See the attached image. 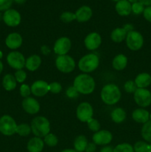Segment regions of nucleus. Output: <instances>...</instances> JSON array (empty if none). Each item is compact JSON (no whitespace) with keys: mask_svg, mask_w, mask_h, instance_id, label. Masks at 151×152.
I'll return each instance as SVG.
<instances>
[{"mask_svg":"<svg viewBox=\"0 0 151 152\" xmlns=\"http://www.w3.org/2000/svg\"><path fill=\"white\" fill-rule=\"evenodd\" d=\"M99 58L95 53H89L78 61V68L84 73H90L99 67Z\"/></svg>","mask_w":151,"mask_h":152,"instance_id":"obj_4","label":"nucleus"},{"mask_svg":"<svg viewBox=\"0 0 151 152\" xmlns=\"http://www.w3.org/2000/svg\"><path fill=\"white\" fill-rule=\"evenodd\" d=\"M44 148V141L40 137L31 138L28 142L27 148L29 152H41Z\"/></svg>","mask_w":151,"mask_h":152,"instance_id":"obj_20","label":"nucleus"},{"mask_svg":"<svg viewBox=\"0 0 151 152\" xmlns=\"http://www.w3.org/2000/svg\"><path fill=\"white\" fill-rule=\"evenodd\" d=\"M16 121L9 115H4L0 118V132L5 136H11L16 133Z\"/></svg>","mask_w":151,"mask_h":152,"instance_id":"obj_5","label":"nucleus"},{"mask_svg":"<svg viewBox=\"0 0 151 152\" xmlns=\"http://www.w3.org/2000/svg\"><path fill=\"white\" fill-rule=\"evenodd\" d=\"M87 123V126H88L89 129L93 132H99V129H100V124H99V121L97 120H95V119L91 118L90 120H89Z\"/></svg>","mask_w":151,"mask_h":152,"instance_id":"obj_35","label":"nucleus"},{"mask_svg":"<svg viewBox=\"0 0 151 152\" xmlns=\"http://www.w3.org/2000/svg\"><path fill=\"white\" fill-rule=\"evenodd\" d=\"M132 117L137 123L144 124L150 120V114L147 110L143 108H138L133 111L132 114Z\"/></svg>","mask_w":151,"mask_h":152,"instance_id":"obj_21","label":"nucleus"},{"mask_svg":"<svg viewBox=\"0 0 151 152\" xmlns=\"http://www.w3.org/2000/svg\"><path fill=\"white\" fill-rule=\"evenodd\" d=\"M62 152H78V151H76L75 149H65Z\"/></svg>","mask_w":151,"mask_h":152,"instance_id":"obj_50","label":"nucleus"},{"mask_svg":"<svg viewBox=\"0 0 151 152\" xmlns=\"http://www.w3.org/2000/svg\"><path fill=\"white\" fill-rule=\"evenodd\" d=\"M123 28H124V29H125L126 31H127V33H129V32H130V31H133V25H130V24H127V25H125L124 27H123Z\"/></svg>","mask_w":151,"mask_h":152,"instance_id":"obj_46","label":"nucleus"},{"mask_svg":"<svg viewBox=\"0 0 151 152\" xmlns=\"http://www.w3.org/2000/svg\"><path fill=\"white\" fill-rule=\"evenodd\" d=\"M3 71V64L2 62H1V60H0V74H1V73Z\"/></svg>","mask_w":151,"mask_h":152,"instance_id":"obj_51","label":"nucleus"},{"mask_svg":"<svg viewBox=\"0 0 151 152\" xmlns=\"http://www.w3.org/2000/svg\"><path fill=\"white\" fill-rule=\"evenodd\" d=\"M71 48V42L68 37H61L58 39L54 44L53 50L59 56L66 55Z\"/></svg>","mask_w":151,"mask_h":152,"instance_id":"obj_11","label":"nucleus"},{"mask_svg":"<svg viewBox=\"0 0 151 152\" xmlns=\"http://www.w3.org/2000/svg\"><path fill=\"white\" fill-rule=\"evenodd\" d=\"M126 43L130 50H138L143 46L144 38L139 32L132 31L126 37Z\"/></svg>","mask_w":151,"mask_h":152,"instance_id":"obj_7","label":"nucleus"},{"mask_svg":"<svg viewBox=\"0 0 151 152\" xmlns=\"http://www.w3.org/2000/svg\"><path fill=\"white\" fill-rule=\"evenodd\" d=\"M15 78H16V82L18 83H23L25 80H26V77H27V74L25 71H24L23 70L21 69V70H18L16 71V72L15 73Z\"/></svg>","mask_w":151,"mask_h":152,"instance_id":"obj_38","label":"nucleus"},{"mask_svg":"<svg viewBox=\"0 0 151 152\" xmlns=\"http://www.w3.org/2000/svg\"><path fill=\"white\" fill-rule=\"evenodd\" d=\"M93 109L88 102H81L79 104L76 110L77 118L83 123H87L89 120L93 118Z\"/></svg>","mask_w":151,"mask_h":152,"instance_id":"obj_9","label":"nucleus"},{"mask_svg":"<svg viewBox=\"0 0 151 152\" xmlns=\"http://www.w3.org/2000/svg\"><path fill=\"white\" fill-rule=\"evenodd\" d=\"M13 3V0H0V10H7Z\"/></svg>","mask_w":151,"mask_h":152,"instance_id":"obj_42","label":"nucleus"},{"mask_svg":"<svg viewBox=\"0 0 151 152\" xmlns=\"http://www.w3.org/2000/svg\"><path fill=\"white\" fill-rule=\"evenodd\" d=\"M138 88H145L151 84V76L147 73L139 74L135 80Z\"/></svg>","mask_w":151,"mask_h":152,"instance_id":"obj_22","label":"nucleus"},{"mask_svg":"<svg viewBox=\"0 0 151 152\" xmlns=\"http://www.w3.org/2000/svg\"><path fill=\"white\" fill-rule=\"evenodd\" d=\"M127 34L128 33L124 28H117L112 31L110 37L114 42L119 43L126 39Z\"/></svg>","mask_w":151,"mask_h":152,"instance_id":"obj_25","label":"nucleus"},{"mask_svg":"<svg viewBox=\"0 0 151 152\" xmlns=\"http://www.w3.org/2000/svg\"><path fill=\"white\" fill-rule=\"evenodd\" d=\"M87 140L83 135L78 136L74 140V148L75 150L78 152H83L86 150L87 146Z\"/></svg>","mask_w":151,"mask_h":152,"instance_id":"obj_28","label":"nucleus"},{"mask_svg":"<svg viewBox=\"0 0 151 152\" xmlns=\"http://www.w3.org/2000/svg\"><path fill=\"white\" fill-rule=\"evenodd\" d=\"M31 93V89L29 86L26 84H22L20 87V94L23 97L27 98Z\"/></svg>","mask_w":151,"mask_h":152,"instance_id":"obj_40","label":"nucleus"},{"mask_svg":"<svg viewBox=\"0 0 151 152\" xmlns=\"http://www.w3.org/2000/svg\"><path fill=\"white\" fill-rule=\"evenodd\" d=\"M144 7V4L141 3L140 1H137L136 3H133L132 4V11L135 14H140V13H143Z\"/></svg>","mask_w":151,"mask_h":152,"instance_id":"obj_37","label":"nucleus"},{"mask_svg":"<svg viewBox=\"0 0 151 152\" xmlns=\"http://www.w3.org/2000/svg\"><path fill=\"white\" fill-rule=\"evenodd\" d=\"M13 1H14L15 2L18 3V4H23V3L25 2L26 0H13Z\"/></svg>","mask_w":151,"mask_h":152,"instance_id":"obj_49","label":"nucleus"},{"mask_svg":"<svg viewBox=\"0 0 151 152\" xmlns=\"http://www.w3.org/2000/svg\"><path fill=\"white\" fill-rule=\"evenodd\" d=\"M5 44L10 49H17L21 47L22 44V37L18 33H12L7 37Z\"/></svg>","mask_w":151,"mask_h":152,"instance_id":"obj_17","label":"nucleus"},{"mask_svg":"<svg viewBox=\"0 0 151 152\" xmlns=\"http://www.w3.org/2000/svg\"><path fill=\"white\" fill-rule=\"evenodd\" d=\"M3 20L4 23L10 27H16L21 22V15L17 10L9 9L4 12L3 15Z\"/></svg>","mask_w":151,"mask_h":152,"instance_id":"obj_12","label":"nucleus"},{"mask_svg":"<svg viewBox=\"0 0 151 152\" xmlns=\"http://www.w3.org/2000/svg\"><path fill=\"white\" fill-rule=\"evenodd\" d=\"M113 152H134V149L130 144L121 143L113 148Z\"/></svg>","mask_w":151,"mask_h":152,"instance_id":"obj_32","label":"nucleus"},{"mask_svg":"<svg viewBox=\"0 0 151 152\" xmlns=\"http://www.w3.org/2000/svg\"><path fill=\"white\" fill-rule=\"evenodd\" d=\"M127 65V58L124 54H118L114 57L113 60V67L117 71L124 69Z\"/></svg>","mask_w":151,"mask_h":152,"instance_id":"obj_24","label":"nucleus"},{"mask_svg":"<svg viewBox=\"0 0 151 152\" xmlns=\"http://www.w3.org/2000/svg\"><path fill=\"white\" fill-rule=\"evenodd\" d=\"M73 86L78 93L90 94L95 89V81L93 77L88 74H80L74 80Z\"/></svg>","mask_w":151,"mask_h":152,"instance_id":"obj_1","label":"nucleus"},{"mask_svg":"<svg viewBox=\"0 0 151 152\" xmlns=\"http://www.w3.org/2000/svg\"><path fill=\"white\" fill-rule=\"evenodd\" d=\"M102 43V38L98 33L93 32L89 34L84 39V45L88 50H93L97 49Z\"/></svg>","mask_w":151,"mask_h":152,"instance_id":"obj_14","label":"nucleus"},{"mask_svg":"<svg viewBox=\"0 0 151 152\" xmlns=\"http://www.w3.org/2000/svg\"><path fill=\"white\" fill-rule=\"evenodd\" d=\"M22 108L30 114H35L40 110V105L38 101L32 97H27L22 101Z\"/></svg>","mask_w":151,"mask_h":152,"instance_id":"obj_15","label":"nucleus"},{"mask_svg":"<svg viewBox=\"0 0 151 152\" xmlns=\"http://www.w3.org/2000/svg\"><path fill=\"white\" fill-rule=\"evenodd\" d=\"M113 135L111 132L107 130H102L96 132L93 136V140L96 145H107L111 142Z\"/></svg>","mask_w":151,"mask_h":152,"instance_id":"obj_13","label":"nucleus"},{"mask_svg":"<svg viewBox=\"0 0 151 152\" xmlns=\"http://www.w3.org/2000/svg\"><path fill=\"white\" fill-rule=\"evenodd\" d=\"M100 152H113V148L111 146H105L101 149Z\"/></svg>","mask_w":151,"mask_h":152,"instance_id":"obj_45","label":"nucleus"},{"mask_svg":"<svg viewBox=\"0 0 151 152\" xmlns=\"http://www.w3.org/2000/svg\"><path fill=\"white\" fill-rule=\"evenodd\" d=\"M75 14L78 22H84L88 21L91 18L93 12L91 8L88 6H82L77 10Z\"/></svg>","mask_w":151,"mask_h":152,"instance_id":"obj_18","label":"nucleus"},{"mask_svg":"<svg viewBox=\"0 0 151 152\" xmlns=\"http://www.w3.org/2000/svg\"><path fill=\"white\" fill-rule=\"evenodd\" d=\"M142 136L144 140L151 143V120L143 125L142 129Z\"/></svg>","mask_w":151,"mask_h":152,"instance_id":"obj_29","label":"nucleus"},{"mask_svg":"<svg viewBox=\"0 0 151 152\" xmlns=\"http://www.w3.org/2000/svg\"><path fill=\"white\" fill-rule=\"evenodd\" d=\"M2 86L6 91H13L16 87V80L11 74H6L2 80Z\"/></svg>","mask_w":151,"mask_h":152,"instance_id":"obj_26","label":"nucleus"},{"mask_svg":"<svg viewBox=\"0 0 151 152\" xmlns=\"http://www.w3.org/2000/svg\"><path fill=\"white\" fill-rule=\"evenodd\" d=\"M96 144L95 143H88L86 148V152H94L96 151Z\"/></svg>","mask_w":151,"mask_h":152,"instance_id":"obj_44","label":"nucleus"},{"mask_svg":"<svg viewBox=\"0 0 151 152\" xmlns=\"http://www.w3.org/2000/svg\"><path fill=\"white\" fill-rule=\"evenodd\" d=\"M41 50H42L43 53H44V54L50 53V49H49L48 47H47V46H43V47L41 48Z\"/></svg>","mask_w":151,"mask_h":152,"instance_id":"obj_48","label":"nucleus"},{"mask_svg":"<svg viewBox=\"0 0 151 152\" xmlns=\"http://www.w3.org/2000/svg\"><path fill=\"white\" fill-rule=\"evenodd\" d=\"M56 66L62 73H70L74 70L76 63L74 59L68 55L59 56L56 59Z\"/></svg>","mask_w":151,"mask_h":152,"instance_id":"obj_6","label":"nucleus"},{"mask_svg":"<svg viewBox=\"0 0 151 152\" xmlns=\"http://www.w3.org/2000/svg\"><path fill=\"white\" fill-rule=\"evenodd\" d=\"M129 2H132L133 4V3H136L137 2V1H139V0H128Z\"/></svg>","mask_w":151,"mask_h":152,"instance_id":"obj_52","label":"nucleus"},{"mask_svg":"<svg viewBox=\"0 0 151 152\" xmlns=\"http://www.w3.org/2000/svg\"><path fill=\"white\" fill-rule=\"evenodd\" d=\"M124 90L127 92V93H135V91H136V89L138 88L137 86H136L135 82L132 81V80H129L125 83L124 86Z\"/></svg>","mask_w":151,"mask_h":152,"instance_id":"obj_36","label":"nucleus"},{"mask_svg":"<svg viewBox=\"0 0 151 152\" xmlns=\"http://www.w3.org/2000/svg\"><path fill=\"white\" fill-rule=\"evenodd\" d=\"M31 132V127L29 125L26 123H22V124L19 125L16 127V133L20 135L22 137H26L29 135Z\"/></svg>","mask_w":151,"mask_h":152,"instance_id":"obj_30","label":"nucleus"},{"mask_svg":"<svg viewBox=\"0 0 151 152\" xmlns=\"http://www.w3.org/2000/svg\"><path fill=\"white\" fill-rule=\"evenodd\" d=\"M41 59L38 55H32L25 61V67L30 71H35L40 67Z\"/></svg>","mask_w":151,"mask_h":152,"instance_id":"obj_23","label":"nucleus"},{"mask_svg":"<svg viewBox=\"0 0 151 152\" xmlns=\"http://www.w3.org/2000/svg\"><path fill=\"white\" fill-rule=\"evenodd\" d=\"M115 10L120 16H127L132 11V5L128 0H120L115 4Z\"/></svg>","mask_w":151,"mask_h":152,"instance_id":"obj_19","label":"nucleus"},{"mask_svg":"<svg viewBox=\"0 0 151 152\" xmlns=\"http://www.w3.org/2000/svg\"><path fill=\"white\" fill-rule=\"evenodd\" d=\"M78 92L76 89L74 88V86H72V87H70L67 89L66 91V94L67 96L69 98H71V99H73V98L77 97L78 96Z\"/></svg>","mask_w":151,"mask_h":152,"instance_id":"obj_41","label":"nucleus"},{"mask_svg":"<svg viewBox=\"0 0 151 152\" xmlns=\"http://www.w3.org/2000/svg\"><path fill=\"white\" fill-rule=\"evenodd\" d=\"M31 132L37 137H43L50 133V125L46 117H36L32 120L31 123Z\"/></svg>","mask_w":151,"mask_h":152,"instance_id":"obj_3","label":"nucleus"},{"mask_svg":"<svg viewBox=\"0 0 151 152\" xmlns=\"http://www.w3.org/2000/svg\"><path fill=\"white\" fill-rule=\"evenodd\" d=\"M139 1L142 3L144 5L151 6V0H139Z\"/></svg>","mask_w":151,"mask_h":152,"instance_id":"obj_47","label":"nucleus"},{"mask_svg":"<svg viewBox=\"0 0 151 152\" xmlns=\"http://www.w3.org/2000/svg\"><path fill=\"white\" fill-rule=\"evenodd\" d=\"M113 1H120V0H113Z\"/></svg>","mask_w":151,"mask_h":152,"instance_id":"obj_57","label":"nucleus"},{"mask_svg":"<svg viewBox=\"0 0 151 152\" xmlns=\"http://www.w3.org/2000/svg\"><path fill=\"white\" fill-rule=\"evenodd\" d=\"M144 17L148 22H151V6H148L147 7L144 8Z\"/></svg>","mask_w":151,"mask_h":152,"instance_id":"obj_43","label":"nucleus"},{"mask_svg":"<svg viewBox=\"0 0 151 152\" xmlns=\"http://www.w3.org/2000/svg\"><path fill=\"white\" fill-rule=\"evenodd\" d=\"M44 142H45L48 146H56L58 143V138L57 137L55 134H53L49 133L48 134H47L44 137Z\"/></svg>","mask_w":151,"mask_h":152,"instance_id":"obj_31","label":"nucleus"},{"mask_svg":"<svg viewBox=\"0 0 151 152\" xmlns=\"http://www.w3.org/2000/svg\"><path fill=\"white\" fill-rule=\"evenodd\" d=\"M62 88L60 83L53 82V83L49 84V91L53 94H58L62 91Z\"/></svg>","mask_w":151,"mask_h":152,"instance_id":"obj_39","label":"nucleus"},{"mask_svg":"<svg viewBox=\"0 0 151 152\" xmlns=\"http://www.w3.org/2000/svg\"><path fill=\"white\" fill-rule=\"evenodd\" d=\"M126 112L123 108H116L111 113V118L115 123H121L126 119Z\"/></svg>","mask_w":151,"mask_h":152,"instance_id":"obj_27","label":"nucleus"},{"mask_svg":"<svg viewBox=\"0 0 151 152\" xmlns=\"http://www.w3.org/2000/svg\"><path fill=\"white\" fill-rule=\"evenodd\" d=\"M60 19L63 22H65V23H69V22L76 19V16L75 13L67 11V12H64L63 13H62V15H61L60 16Z\"/></svg>","mask_w":151,"mask_h":152,"instance_id":"obj_33","label":"nucleus"},{"mask_svg":"<svg viewBox=\"0 0 151 152\" xmlns=\"http://www.w3.org/2000/svg\"><path fill=\"white\" fill-rule=\"evenodd\" d=\"M2 56H3V53H2V52L0 50V59H1V58H2Z\"/></svg>","mask_w":151,"mask_h":152,"instance_id":"obj_54","label":"nucleus"},{"mask_svg":"<svg viewBox=\"0 0 151 152\" xmlns=\"http://www.w3.org/2000/svg\"><path fill=\"white\" fill-rule=\"evenodd\" d=\"M1 18H2V19H3V16H2V17H1V13H0V20H1Z\"/></svg>","mask_w":151,"mask_h":152,"instance_id":"obj_55","label":"nucleus"},{"mask_svg":"<svg viewBox=\"0 0 151 152\" xmlns=\"http://www.w3.org/2000/svg\"><path fill=\"white\" fill-rule=\"evenodd\" d=\"M25 56L20 52L13 51L8 53L7 62L11 68L16 70H21L25 66Z\"/></svg>","mask_w":151,"mask_h":152,"instance_id":"obj_10","label":"nucleus"},{"mask_svg":"<svg viewBox=\"0 0 151 152\" xmlns=\"http://www.w3.org/2000/svg\"><path fill=\"white\" fill-rule=\"evenodd\" d=\"M148 144L145 142L139 141L136 142L133 146V149L135 152H147L148 148Z\"/></svg>","mask_w":151,"mask_h":152,"instance_id":"obj_34","label":"nucleus"},{"mask_svg":"<svg viewBox=\"0 0 151 152\" xmlns=\"http://www.w3.org/2000/svg\"><path fill=\"white\" fill-rule=\"evenodd\" d=\"M150 120H151V114H150Z\"/></svg>","mask_w":151,"mask_h":152,"instance_id":"obj_56","label":"nucleus"},{"mask_svg":"<svg viewBox=\"0 0 151 152\" xmlns=\"http://www.w3.org/2000/svg\"><path fill=\"white\" fill-rule=\"evenodd\" d=\"M147 152H151V144L150 145H148V148H147Z\"/></svg>","mask_w":151,"mask_h":152,"instance_id":"obj_53","label":"nucleus"},{"mask_svg":"<svg viewBox=\"0 0 151 152\" xmlns=\"http://www.w3.org/2000/svg\"><path fill=\"white\" fill-rule=\"evenodd\" d=\"M31 93L36 96H43L49 91V84L43 80H37L30 88Z\"/></svg>","mask_w":151,"mask_h":152,"instance_id":"obj_16","label":"nucleus"},{"mask_svg":"<svg viewBox=\"0 0 151 152\" xmlns=\"http://www.w3.org/2000/svg\"><path fill=\"white\" fill-rule=\"evenodd\" d=\"M101 98L107 105H114L119 101L121 91L115 84H107L104 86L101 91Z\"/></svg>","mask_w":151,"mask_h":152,"instance_id":"obj_2","label":"nucleus"},{"mask_svg":"<svg viewBox=\"0 0 151 152\" xmlns=\"http://www.w3.org/2000/svg\"><path fill=\"white\" fill-rule=\"evenodd\" d=\"M134 100L141 107L149 106L151 104V93L146 88H137L134 93Z\"/></svg>","mask_w":151,"mask_h":152,"instance_id":"obj_8","label":"nucleus"}]
</instances>
